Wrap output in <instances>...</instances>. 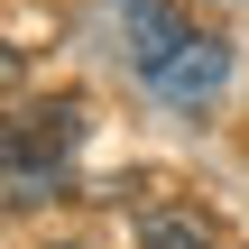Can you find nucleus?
<instances>
[{"label": "nucleus", "mask_w": 249, "mask_h": 249, "mask_svg": "<svg viewBox=\"0 0 249 249\" xmlns=\"http://www.w3.org/2000/svg\"><path fill=\"white\" fill-rule=\"evenodd\" d=\"M74 148H83V102H46V111H28V120L9 129V203H18V213L55 203Z\"/></svg>", "instance_id": "f257e3e1"}, {"label": "nucleus", "mask_w": 249, "mask_h": 249, "mask_svg": "<svg viewBox=\"0 0 249 249\" xmlns=\"http://www.w3.org/2000/svg\"><path fill=\"white\" fill-rule=\"evenodd\" d=\"M222 83H231V37H185V46L148 74V92H157L166 111H213Z\"/></svg>", "instance_id": "f03ea898"}, {"label": "nucleus", "mask_w": 249, "mask_h": 249, "mask_svg": "<svg viewBox=\"0 0 249 249\" xmlns=\"http://www.w3.org/2000/svg\"><path fill=\"white\" fill-rule=\"evenodd\" d=\"M120 37H129L139 83H148V74H157V65H166V55L194 37V28H185V9H176V0H120Z\"/></svg>", "instance_id": "7ed1b4c3"}, {"label": "nucleus", "mask_w": 249, "mask_h": 249, "mask_svg": "<svg viewBox=\"0 0 249 249\" xmlns=\"http://www.w3.org/2000/svg\"><path fill=\"white\" fill-rule=\"evenodd\" d=\"M139 249H213V222H194L176 203H148L139 213Z\"/></svg>", "instance_id": "20e7f679"}]
</instances>
